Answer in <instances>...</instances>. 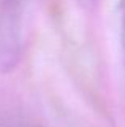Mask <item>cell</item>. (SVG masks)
<instances>
[{
    "label": "cell",
    "mask_w": 125,
    "mask_h": 127,
    "mask_svg": "<svg viewBox=\"0 0 125 127\" xmlns=\"http://www.w3.org/2000/svg\"><path fill=\"white\" fill-rule=\"evenodd\" d=\"M120 40L125 53V0H120Z\"/></svg>",
    "instance_id": "6da1fadb"
},
{
    "label": "cell",
    "mask_w": 125,
    "mask_h": 127,
    "mask_svg": "<svg viewBox=\"0 0 125 127\" xmlns=\"http://www.w3.org/2000/svg\"><path fill=\"white\" fill-rule=\"evenodd\" d=\"M74 2L83 10H91L95 6V3H96V0H74Z\"/></svg>",
    "instance_id": "7a4b0ae2"
}]
</instances>
